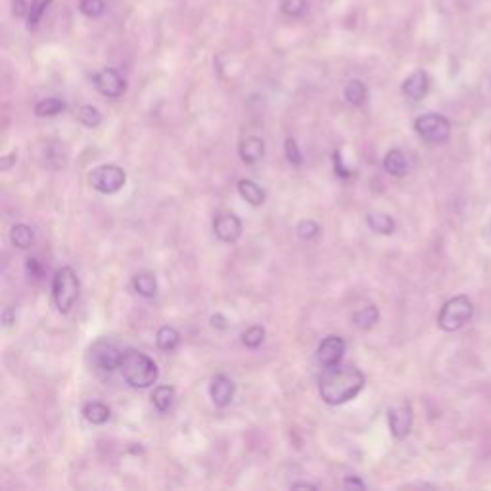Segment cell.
<instances>
[{"label":"cell","mask_w":491,"mask_h":491,"mask_svg":"<svg viewBox=\"0 0 491 491\" xmlns=\"http://www.w3.org/2000/svg\"><path fill=\"white\" fill-rule=\"evenodd\" d=\"M365 388V375L357 366L332 365L326 366L323 376L319 378V393L328 405H341L353 400Z\"/></svg>","instance_id":"obj_1"},{"label":"cell","mask_w":491,"mask_h":491,"mask_svg":"<svg viewBox=\"0 0 491 491\" xmlns=\"http://www.w3.org/2000/svg\"><path fill=\"white\" fill-rule=\"evenodd\" d=\"M121 376L131 388H150L158 380V365L146 353L139 350H127L119 365Z\"/></svg>","instance_id":"obj_2"},{"label":"cell","mask_w":491,"mask_h":491,"mask_svg":"<svg viewBox=\"0 0 491 491\" xmlns=\"http://www.w3.org/2000/svg\"><path fill=\"white\" fill-rule=\"evenodd\" d=\"M79 296V280L71 267H62L52 280V298L60 313H69Z\"/></svg>","instance_id":"obj_3"},{"label":"cell","mask_w":491,"mask_h":491,"mask_svg":"<svg viewBox=\"0 0 491 491\" xmlns=\"http://www.w3.org/2000/svg\"><path fill=\"white\" fill-rule=\"evenodd\" d=\"M472 315H474L472 301L466 296H455L443 303L438 316V325L445 332H455V330H461L472 319Z\"/></svg>","instance_id":"obj_4"},{"label":"cell","mask_w":491,"mask_h":491,"mask_svg":"<svg viewBox=\"0 0 491 491\" xmlns=\"http://www.w3.org/2000/svg\"><path fill=\"white\" fill-rule=\"evenodd\" d=\"M125 171L119 166H111V163L98 166L96 169H92V173L89 175L91 186L100 194H116L125 186Z\"/></svg>","instance_id":"obj_5"},{"label":"cell","mask_w":491,"mask_h":491,"mask_svg":"<svg viewBox=\"0 0 491 491\" xmlns=\"http://www.w3.org/2000/svg\"><path fill=\"white\" fill-rule=\"evenodd\" d=\"M415 131L426 142H445L451 134V123L440 114H425L416 117Z\"/></svg>","instance_id":"obj_6"},{"label":"cell","mask_w":491,"mask_h":491,"mask_svg":"<svg viewBox=\"0 0 491 491\" xmlns=\"http://www.w3.org/2000/svg\"><path fill=\"white\" fill-rule=\"evenodd\" d=\"M123 353L117 348V343L109 340H98L94 346L91 348V359L92 365L100 371H106V373H111L116 371L121 365V359H123Z\"/></svg>","instance_id":"obj_7"},{"label":"cell","mask_w":491,"mask_h":491,"mask_svg":"<svg viewBox=\"0 0 491 491\" xmlns=\"http://www.w3.org/2000/svg\"><path fill=\"white\" fill-rule=\"evenodd\" d=\"M94 84H96L98 92L104 94V96H108V98H119L127 89L125 79L121 77V73L117 69H111V67L102 69L100 73H96L94 75Z\"/></svg>","instance_id":"obj_8"},{"label":"cell","mask_w":491,"mask_h":491,"mask_svg":"<svg viewBox=\"0 0 491 491\" xmlns=\"http://www.w3.org/2000/svg\"><path fill=\"white\" fill-rule=\"evenodd\" d=\"M388 425H390L391 436L403 440L407 438L413 428V409L409 403H401L398 407H391L388 411Z\"/></svg>","instance_id":"obj_9"},{"label":"cell","mask_w":491,"mask_h":491,"mask_svg":"<svg viewBox=\"0 0 491 491\" xmlns=\"http://www.w3.org/2000/svg\"><path fill=\"white\" fill-rule=\"evenodd\" d=\"M346 353V341L340 336H326L316 350V359L323 366L338 365Z\"/></svg>","instance_id":"obj_10"},{"label":"cell","mask_w":491,"mask_h":491,"mask_svg":"<svg viewBox=\"0 0 491 491\" xmlns=\"http://www.w3.org/2000/svg\"><path fill=\"white\" fill-rule=\"evenodd\" d=\"M213 233L221 242L226 244H234L240 238L242 234V223L234 213H221L215 217L213 221Z\"/></svg>","instance_id":"obj_11"},{"label":"cell","mask_w":491,"mask_h":491,"mask_svg":"<svg viewBox=\"0 0 491 491\" xmlns=\"http://www.w3.org/2000/svg\"><path fill=\"white\" fill-rule=\"evenodd\" d=\"M234 390H236V386L226 375L213 376V380L209 384V395L217 407H226L233 401Z\"/></svg>","instance_id":"obj_12"},{"label":"cell","mask_w":491,"mask_h":491,"mask_svg":"<svg viewBox=\"0 0 491 491\" xmlns=\"http://www.w3.org/2000/svg\"><path fill=\"white\" fill-rule=\"evenodd\" d=\"M430 89V79H428V73L422 71V69H416L413 71L411 75L403 81V87L401 91L403 94L411 98V100H422L426 96V92Z\"/></svg>","instance_id":"obj_13"},{"label":"cell","mask_w":491,"mask_h":491,"mask_svg":"<svg viewBox=\"0 0 491 491\" xmlns=\"http://www.w3.org/2000/svg\"><path fill=\"white\" fill-rule=\"evenodd\" d=\"M265 154V142L259 136H248L240 144V158L244 163H258Z\"/></svg>","instance_id":"obj_14"},{"label":"cell","mask_w":491,"mask_h":491,"mask_svg":"<svg viewBox=\"0 0 491 491\" xmlns=\"http://www.w3.org/2000/svg\"><path fill=\"white\" fill-rule=\"evenodd\" d=\"M238 192H240V196L244 200L248 202L250 206H256V208L265 202V192H263V188H261L259 184L253 183V181H250V179H242L240 183H238Z\"/></svg>","instance_id":"obj_15"},{"label":"cell","mask_w":491,"mask_h":491,"mask_svg":"<svg viewBox=\"0 0 491 491\" xmlns=\"http://www.w3.org/2000/svg\"><path fill=\"white\" fill-rule=\"evenodd\" d=\"M384 169L390 173L391 177H403L405 173H407V158H405V154L401 150H390L388 154H386V158H384Z\"/></svg>","instance_id":"obj_16"},{"label":"cell","mask_w":491,"mask_h":491,"mask_svg":"<svg viewBox=\"0 0 491 491\" xmlns=\"http://www.w3.org/2000/svg\"><path fill=\"white\" fill-rule=\"evenodd\" d=\"M83 415L91 425H106L109 420V407L100 401H91L83 407Z\"/></svg>","instance_id":"obj_17"},{"label":"cell","mask_w":491,"mask_h":491,"mask_svg":"<svg viewBox=\"0 0 491 491\" xmlns=\"http://www.w3.org/2000/svg\"><path fill=\"white\" fill-rule=\"evenodd\" d=\"M133 288L136 294H141L142 298H154L158 294V283L156 276L150 273H141L133 278Z\"/></svg>","instance_id":"obj_18"},{"label":"cell","mask_w":491,"mask_h":491,"mask_svg":"<svg viewBox=\"0 0 491 491\" xmlns=\"http://www.w3.org/2000/svg\"><path fill=\"white\" fill-rule=\"evenodd\" d=\"M366 223L378 234H391L393 233V229H395V221H393L390 215L378 213V211H371V213L366 215Z\"/></svg>","instance_id":"obj_19"},{"label":"cell","mask_w":491,"mask_h":491,"mask_svg":"<svg viewBox=\"0 0 491 491\" xmlns=\"http://www.w3.org/2000/svg\"><path fill=\"white\" fill-rule=\"evenodd\" d=\"M173 401H175V390L171 386H158L154 390V393H152V403H154V407L158 409L159 413L169 411L171 405H173Z\"/></svg>","instance_id":"obj_20"},{"label":"cell","mask_w":491,"mask_h":491,"mask_svg":"<svg viewBox=\"0 0 491 491\" xmlns=\"http://www.w3.org/2000/svg\"><path fill=\"white\" fill-rule=\"evenodd\" d=\"M380 319V313L375 305H366V307L359 309L357 313H353V325L359 326L361 330H368L378 323Z\"/></svg>","instance_id":"obj_21"},{"label":"cell","mask_w":491,"mask_h":491,"mask_svg":"<svg viewBox=\"0 0 491 491\" xmlns=\"http://www.w3.org/2000/svg\"><path fill=\"white\" fill-rule=\"evenodd\" d=\"M33 238V231H31V226L27 225H14L12 226V231H10V240H12V244H14L16 248H19V250L31 248Z\"/></svg>","instance_id":"obj_22"},{"label":"cell","mask_w":491,"mask_h":491,"mask_svg":"<svg viewBox=\"0 0 491 491\" xmlns=\"http://www.w3.org/2000/svg\"><path fill=\"white\" fill-rule=\"evenodd\" d=\"M156 341H158L159 350L173 351L181 341V334L177 332L173 326H161L158 330V336H156Z\"/></svg>","instance_id":"obj_23"},{"label":"cell","mask_w":491,"mask_h":491,"mask_svg":"<svg viewBox=\"0 0 491 491\" xmlns=\"http://www.w3.org/2000/svg\"><path fill=\"white\" fill-rule=\"evenodd\" d=\"M343 96H346V100L350 102L351 106H363L366 100V87L359 79H353V81L346 84Z\"/></svg>","instance_id":"obj_24"},{"label":"cell","mask_w":491,"mask_h":491,"mask_svg":"<svg viewBox=\"0 0 491 491\" xmlns=\"http://www.w3.org/2000/svg\"><path fill=\"white\" fill-rule=\"evenodd\" d=\"M51 2L52 0H33V2H31L29 12H27V29H29V31L37 29V26L41 24L42 16H44L46 8L51 6Z\"/></svg>","instance_id":"obj_25"},{"label":"cell","mask_w":491,"mask_h":491,"mask_svg":"<svg viewBox=\"0 0 491 491\" xmlns=\"http://www.w3.org/2000/svg\"><path fill=\"white\" fill-rule=\"evenodd\" d=\"M66 109V102L60 98H44L35 106V114L39 117H52L58 116Z\"/></svg>","instance_id":"obj_26"},{"label":"cell","mask_w":491,"mask_h":491,"mask_svg":"<svg viewBox=\"0 0 491 491\" xmlns=\"http://www.w3.org/2000/svg\"><path fill=\"white\" fill-rule=\"evenodd\" d=\"M77 119H79L84 127H98L102 123V114L94 108V106L84 104V106H81L79 111H77Z\"/></svg>","instance_id":"obj_27"},{"label":"cell","mask_w":491,"mask_h":491,"mask_svg":"<svg viewBox=\"0 0 491 491\" xmlns=\"http://www.w3.org/2000/svg\"><path fill=\"white\" fill-rule=\"evenodd\" d=\"M263 340H265V328L263 326H250L246 332L242 334V341L248 346V348H251V350H256V348H259L261 343H263Z\"/></svg>","instance_id":"obj_28"},{"label":"cell","mask_w":491,"mask_h":491,"mask_svg":"<svg viewBox=\"0 0 491 491\" xmlns=\"http://www.w3.org/2000/svg\"><path fill=\"white\" fill-rule=\"evenodd\" d=\"M81 14L87 17H100L106 12V2L104 0H81L79 4Z\"/></svg>","instance_id":"obj_29"},{"label":"cell","mask_w":491,"mask_h":491,"mask_svg":"<svg viewBox=\"0 0 491 491\" xmlns=\"http://www.w3.org/2000/svg\"><path fill=\"white\" fill-rule=\"evenodd\" d=\"M307 10L305 0H280V12L288 17H300Z\"/></svg>","instance_id":"obj_30"},{"label":"cell","mask_w":491,"mask_h":491,"mask_svg":"<svg viewBox=\"0 0 491 491\" xmlns=\"http://www.w3.org/2000/svg\"><path fill=\"white\" fill-rule=\"evenodd\" d=\"M284 152H286V158H288L292 166L300 167L301 163H303V156H301L300 148H298V144H296L294 139H286V142H284Z\"/></svg>","instance_id":"obj_31"},{"label":"cell","mask_w":491,"mask_h":491,"mask_svg":"<svg viewBox=\"0 0 491 491\" xmlns=\"http://www.w3.org/2000/svg\"><path fill=\"white\" fill-rule=\"evenodd\" d=\"M296 231H298V236H300V238H303V240H311V238H315L316 234L321 233V226L316 225L315 221L307 219V221H301Z\"/></svg>","instance_id":"obj_32"},{"label":"cell","mask_w":491,"mask_h":491,"mask_svg":"<svg viewBox=\"0 0 491 491\" xmlns=\"http://www.w3.org/2000/svg\"><path fill=\"white\" fill-rule=\"evenodd\" d=\"M334 171H336V175L341 177V179H350V177L353 175V171H351L350 167L343 166L340 152H334Z\"/></svg>","instance_id":"obj_33"},{"label":"cell","mask_w":491,"mask_h":491,"mask_svg":"<svg viewBox=\"0 0 491 491\" xmlns=\"http://www.w3.org/2000/svg\"><path fill=\"white\" fill-rule=\"evenodd\" d=\"M27 273L33 276V278H41L42 267H41V263H39V259H35V258L27 259Z\"/></svg>","instance_id":"obj_34"},{"label":"cell","mask_w":491,"mask_h":491,"mask_svg":"<svg viewBox=\"0 0 491 491\" xmlns=\"http://www.w3.org/2000/svg\"><path fill=\"white\" fill-rule=\"evenodd\" d=\"M343 488L346 490H351V488H357V490H365V483L357 480V478H346L343 480Z\"/></svg>","instance_id":"obj_35"},{"label":"cell","mask_w":491,"mask_h":491,"mask_svg":"<svg viewBox=\"0 0 491 491\" xmlns=\"http://www.w3.org/2000/svg\"><path fill=\"white\" fill-rule=\"evenodd\" d=\"M211 325L215 326V328H226V321H225V316L223 315H213L211 316Z\"/></svg>","instance_id":"obj_36"},{"label":"cell","mask_w":491,"mask_h":491,"mask_svg":"<svg viewBox=\"0 0 491 491\" xmlns=\"http://www.w3.org/2000/svg\"><path fill=\"white\" fill-rule=\"evenodd\" d=\"M26 12H29V8H26V2H24V0L14 2V14H16V16H24Z\"/></svg>","instance_id":"obj_37"},{"label":"cell","mask_w":491,"mask_h":491,"mask_svg":"<svg viewBox=\"0 0 491 491\" xmlns=\"http://www.w3.org/2000/svg\"><path fill=\"white\" fill-rule=\"evenodd\" d=\"M14 161H16V154H12L10 158H4L2 159V169H8V167L12 166Z\"/></svg>","instance_id":"obj_38"},{"label":"cell","mask_w":491,"mask_h":491,"mask_svg":"<svg viewBox=\"0 0 491 491\" xmlns=\"http://www.w3.org/2000/svg\"><path fill=\"white\" fill-rule=\"evenodd\" d=\"M4 325H12V309H6V313H4Z\"/></svg>","instance_id":"obj_39"},{"label":"cell","mask_w":491,"mask_h":491,"mask_svg":"<svg viewBox=\"0 0 491 491\" xmlns=\"http://www.w3.org/2000/svg\"><path fill=\"white\" fill-rule=\"evenodd\" d=\"M292 488H307V490H315V485H311V483H294Z\"/></svg>","instance_id":"obj_40"}]
</instances>
